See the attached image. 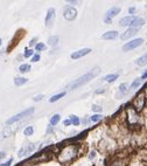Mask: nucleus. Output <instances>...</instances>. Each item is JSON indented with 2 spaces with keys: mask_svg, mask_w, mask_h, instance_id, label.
<instances>
[{
  "mask_svg": "<svg viewBox=\"0 0 147 166\" xmlns=\"http://www.w3.org/2000/svg\"><path fill=\"white\" fill-rule=\"evenodd\" d=\"M100 73V68L99 67H95L94 69H91L89 73H87L85 75H83V76H81L78 79H76V80H74L73 82H70L69 84L67 86L68 90H73V89H77V88H80V87L84 86V84H87L88 82H90V81L92 80L94 77H96L98 74Z\"/></svg>",
  "mask_w": 147,
  "mask_h": 166,
  "instance_id": "obj_1",
  "label": "nucleus"
},
{
  "mask_svg": "<svg viewBox=\"0 0 147 166\" xmlns=\"http://www.w3.org/2000/svg\"><path fill=\"white\" fill-rule=\"evenodd\" d=\"M76 153H77L76 146H68V147H66V149L62 151V153L60 154V160L61 161H69V160H71L75 158Z\"/></svg>",
  "mask_w": 147,
  "mask_h": 166,
  "instance_id": "obj_2",
  "label": "nucleus"
},
{
  "mask_svg": "<svg viewBox=\"0 0 147 166\" xmlns=\"http://www.w3.org/2000/svg\"><path fill=\"white\" fill-rule=\"evenodd\" d=\"M35 111V109L34 108H29V109H27V110H23L22 113H18V115H15V116H13V117H11V118H8V120H6V124H14V123H16V122H19V120H21L22 118H25V117H27V116H29V115H32V113Z\"/></svg>",
  "mask_w": 147,
  "mask_h": 166,
  "instance_id": "obj_3",
  "label": "nucleus"
},
{
  "mask_svg": "<svg viewBox=\"0 0 147 166\" xmlns=\"http://www.w3.org/2000/svg\"><path fill=\"white\" fill-rule=\"evenodd\" d=\"M142 43H144V39H141V38H139V39H134V40L127 42L126 45H124V47H123V50H124V52L132 50V49H134V48L141 46Z\"/></svg>",
  "mask_w": 147,
  "mask_h": 166,
  "instance_id": "obj_4",
  "label": "nucleus"
},
{
  "mask_svg": "<svg viewBox=\"0 0 147 166\" xmlns=\"http://www.w3.org/2000/svg\"><path fill=\"white\" fill-rule=\"evenodd\" d=\"M35 149H36V145H35L34 143H28V144H26L25 146H22L20 150H19L18 156H19L20 158H22V157H26L28 153L33 152Z\"/></svg>",
  "mask_w": 147,
  "mask_h": 166,
  "instance_id": "obj_5",
  "label": "nucleus"
},
{
  "mask_svg": "<svg viewBox=\"0 0 147 166\" xmlns=\"http://www.w3.org/2000/svg\"><path fill=\"white\" fill-rule=\"evenodd\" d=\"M63 17L67 19L68 21L74 20L76 17H77V11L71 6H67L64 8V13H63Z\"/></svg>",
  "mask_w": 147,
  "mask_h": 166,
  "instance_id": "obj_6",
  "label": "nucleus"
},
{
  "mask_svg": "<svg viewBox=\"0 0 147 166\" xmlns=\"http://www.w3.org/2000/svg\"><path fill=\"white\" fill-rule=\"evenodd\" d=\"M20 126L19 125H15L14 127H12V126L8 125V127H6V129H4L1 132H0V139L1 138H6V137H8V136H12L18 129H19Z\"/></svg>",
  "mask_w": 147,
  "mask_h": 166,
  "instance_id": "obj_7",
  "label": "nucleus"
},
{
  "mask_svg": "<svg viewBox=\"0 0 147 166\" xmlns=\"http://www.w3.org/2000/svg\"><path fill=\"white\" fill-rule=\"evenodd\" d=\"M90 52H91V49H90V48H83V49H80V50L74 52V53L70 55V57L74 59V60H77V59H80V57H83V56L88 55Z\"/></svg>",
  "mask_w": 147,
  "mask_h": 166,
  "instance_id": "obj_8",
  "label": "nucleus"
},
{
  "mask_svg": "<svg viewBox=\"0 0 147 166\" xmlns=\"http://www.w3.org/2000/svg\"><path fill=\"white\" fill-rule=\"evenodd\" d=\"M138 28H133V27H131V28H128L126 32H124V33L120 35V39L121 40H126V39H130L131 36H133L135 34L138 33Z\"/></svg>",
  "mask_w": 147,
  "mask_h": 166,
  "instance_id": "obj_9",
  "label": "nucleus"
},
{
  "mask_svg": "<svg viewBox=\"0 0 147 166\" xmlns=\"http://www.w3.org/2000/svg\"><path fill=\"white\" fill-rule=\"evenodd\" d=\"M54 18H55V9L54 8H49L47 12V15H46V20H45L46 21V26L47 27L52 26Z\"/></svg>",
  "mask_w": 147,
  "mask_h": 166,
  "instance_id": "obj_10",
  "label": "nucleus"
},
{
  "mask_svg": "<svg viewBox=\"0 0 147 166\" xmlns=\"http://www.w3.org/2000/svg\"><path fill=\"white\" fill-rule=\"evenodd\" d=\"M134 106H135V109L137 110H141L142 109V106L145 104V97H144V95H139L135 100H134Z\"/></svg>",
  "mask_w": 147,
  "mask_h": 166,
  "instance_id": "obj_11",
  "label": "nucleus"
},
{
  "mask_svg": "<svg viewBox=\"0 0 147 166\" xmlns=\"http://www.w3.org/2000/svg\"><path fill=\"white\" fill-rule=\"evenodd\" d=\"M119 12H120V8H119V7H112L111 9H109V11L106 12V14H105V18L111 20V19H112L113 17H116V15L119 13Z\"/></svg>",
  "mask_w": 147,
  "mask_h": 166,
  "instance_id": "obj_12",
  "label": "nucleus"
},
{
  "mask_svg": "<svg viewBox=\"0 0 147 166\" xmlns=\"http://www.w3.org/2000/svg\"><path fill=\"white\" fill-rule=\"evenodd\" d=\"M118 36V33L116 31H110V32H106L105 34L102 35V39L103 40H113Z\"/></svg>",
  "mask_w": 147,
  "mask_h": 166,
  "instance_id": "obj_13",
  "label": "nucleus"
},
{
  "mask_svg": "<svg viewBox=\"0 0 147 166\" xmlns=\"http://www.w3.org/2000/svg\"><path fill=\"white\" fill-rule=\"evenodd\" d=\"M144 25H145V20H144L142 18L135 17V18H134V20L132 21V24H131V27H133V28H138V27L144 26Z\"/></svg>",
  "mask_w": 147,
  "mask_h": 166,
  "instance_id": "obj_14",
  "label": "nucleus"
},
{
  "mask_svg": "<svg viewBox=\"0 0 147 166\" xmlns=\"http://www.w3.org/2000/svg\"><path fill=\"white\" fill-rule=\"evenodd\" d=\"M134 18L135 17H125V18H123L119 21V24H120V26H131V24L134 20Z\"/></svg>",
  "mask_w": 147,
  "mask_h": 166,
  "instance_id": "obj_15",
  "label": "nucleus"
},
{
  "mask_svg": "<svg viewBox=\"0 0 147 166\" xmlns=\"http://www.w3.org/2000/svg\"><path fill=\"white\" fill-rule=\"evenodd\" d=\"M135 63H137L138 66H145V65H147V53L144 54L142 56H140L138 60L135 61Z\"/></svg>",
  "mask_w": 147,
  "mask_h": 166,
  "instance_id": "obj_16",
  "label": "nucleus"
},
{
  "mask_svg": "<svg viewBox=\"0 0 147 166\" xmlns=\"http://www.w3.org/2000/svg\"><path fill=\"white\" fill-rule=\"evenodd\" d=\"M25 83H27V79H25V77H15L14 79V84L18 87L22 86V84H25Z\"/></svg>",
  "mask_w": 147,
  "mask_h": 166,
  "instance_id": "obj_17",
  "label": "nucleus"
},
{
  "mask_svg": "<svg viewBox=\"0 0 147 166\" xmlns=\"http://www.w3.org/2000/svg\"><path fill=\"white\" fill-rule=\"evenodd\" d=\"M117 79H118V74H110V75H106L104 77V80L106 81V82H113Z\"/></svg>",
  "mask_w": 147,
  "mask_h": 166,
  "instance_id": "obj_18",
  "label": "nucleus"
},
{
  "mask_svg": "<svg viewBox=\"0 0 147 166\" xmlns=\"http://www.w3.org/2000/svg\"><path fill=\"white\" fill-rule=\"evenodd\" d=\"M64 95H66V93H60V94H57V95H54L53 97H50L49 102H50V103H54V102H56V101L61 100V98H62Z\"/></svg>",
  "mask_w": 147,
  "mask_h": 166,
  "instance_id": "obj_19",
  "label": "nucleus"
},
{
  "mask_svg": "<svg viewBox=\"0 0 147 166\" xmlns=\"http://www.w3.org/2000/svg\"><path fill=\"white\" fill-rule=\"evenodd\" d=\"M60 118H61V116L60 115H54L53 117L50 118V125H56L59 122H60Z\"/></svg>",
  "mask_w": 147,
  "mask_h": 166,
  "instance_id": "obj_20",
  "label": "nucleus"
},
{
  "mask_svg": "<svg viewBox=\"0 0 147 166\" xmlns=\"http://www.w3.org/2000/svg\"><path fill=\"white\" fill-rule=\"evenodd\" d=\"M57 42H59V36H50L49 38V40H48V43L50 45V46H56L57 45Z\"/></svg>",
  "mask_w": 147,
  "mask_h": 166,
  "instance_id": "obj_21",
  "label": "nucleus"
},
{
  "mask_svg": "<svg viewBox=\"0 0 147 166\" xmlns=\"http://www.w3.org/2000/svg\"><path fill=\"white\" fill-rule=\"evenodd\" d=\"M23 133H25V136H32L34 133V127L33 126H27L26 129H25V131H23Z\"/></svg>",
  "mask_w": 147,
  "mask_h": 166,
  "instance_id": "obj_22",
  "label": "nucleus"
},
{
  "mask_svg": "<svg viewBox=\"0 0 147 166\" xmlns=\"http://www.w3.org/2000/svg\"><path fill=\"white\" fill-rule=\"evenodd\" d=\"M70 122H71V124H74V125H78V124H80L78 117L75 116V115H71V116H70Z\"/></svg>",
  "mask_w": 147,
  "mask_h": 166,
  "instance_id": "obj_23",
  "label": "nucleus"
},
{
  "mask_svg": "<svg viewBox=\"0 0 147 166\" xmlns=\"http://www.w3.org/2000/svg\"><path fill=\"white\" fill-rule=\"evenodd\" d=\"M140 84H141V79H137V80H134L133 83L131 84V89H137Z\"/></svg>",
  "mask_w": 147,
  "mask_h": 166,
  "instance_id": "obj_24",
  "label": "nucleus"
},
{
  "mask_svg": "<svg viewBox=\"0 0 147 166\" xmlns=\"http://www.w3.org/2000/svg\"><path fill=\"white\" fill-rule=\"evenodd\" d=\"M29 69H30V66H29V65H22V66H20V68H19L20 73H27V72H29Z\"/></svg>",
  "mask_w": 147,
  "mask_h": 166,
  "instance_id": "obj_25",
  "label": "nucleus"
},
{
  "mask_svg": "<svg viewBox=\"0 0 147 166\" xmlns=\"http://www.w3.org/2000/svg\"><path fill=\"white\" fill-rule=\"evenodd\" d=\"M35 48H36V50L42 52V50H46V45H45V43H38Z\"/></svg>",
  "mask_w": 147,
  "mask_h": 166,
  "instance_id": "obj_26",
  "label": "nucleus"
},
{
  "mask_svg": "<svg viewBox=\"0 0 147 166\" xmlns=\"http://www.w3.org/2000/svg\"><path fill=\"white\" fill-rule=\"evenodd\" d=\"M91 122H94V123H96V122H99L100 120H102V116L100 115H94V116H91Z\"/></svg>",
  "mask_w": 147,
  "mask_h": 166,
  "instance_id": "obj_27",
  "label": "nucleus"
},
{
  "mask_svg": "<svg viewBox=\"0 0 147 166\" xmlns=\"http://www.w3.org/2000/svg\"><path fill=\"white\" fill-rule=\"evenodd\" d=\"M119 90H120L121 94H125L127 91V84L126 83H123V84H120V87H119Z\"/></svg>",
  "mask_w": 147,
  "mask_h": 166,
  "instance_id": "obj_28",
  "label": "nucleus"
},
{
  "mask_svg": "<svg viewBox=\"0 0 147 166\" xmlns=\"http://www.w3.org/2000/svg\"><path fill=\"white\" fill-rule=\"evenodd\" d=\"M32 55H33V50H32V49H26V52L23 54L25 57H29V56H32Z\"/></svg>",
  "mask_w": 147,
  "mask_h": 166,
  "instance_id": "obj_29",
  "label": "nucleus"
},
{
  "mask_svg": "<svg viewBox=\"0 0 147 166\" xmlns=\"http://www.w3.org/2000/svg\"><path fill=\"white\" fill-rule=\"evenodd\" d=\"M92 110H94V111H96V113H98V111H102V106L94 105V106H92Z\"/></svg>",
  "mask_w": 147,
  "mask_h": 166,
  "instance_id": "obj_30",
  "label": "nucleus"
},
{
  "mask_svg": "<svg viewBox=\"0 0 147 166\" xmlns=\"http://www.w3.org/2000/svg\"><path fill=\"white\" fill-rule=\"evenodd\" d=\"M12 161H13V159L11 158V159L8 160V161H6V163H4V164H0V166H11V164H12Z\"/></svg>",
  "mask_w": 147,
  "mask_h": 166,
  "instance_id": "obj_31",
  "label": "nucleus"
},
{
  "mask_svg": "<svg viewBox=\"0 0 147 166\" xmlns=\"http://www.w3.org/2000/svg\"><path fill=\"white\" fill-rule=\"evenodd\" d=\"M39 60H40V55H38V54H36V55H34V56H33L32 62H38Z\"/></svg>",
  "mask_w": 147,
  "mask_h": 166,
  "instance_id": "obj_32",
  "label": "nucleus"
},
{
  "mask_svg": "<svg viewBox=\"0 0 147 166\" xmlns=\"http://www.w3.org/2000/svg\"><path fill=\"white\" fill-rule=\"evenodd\" d=\"M42 98H43V95H36V96L34 97L33 100L34 101H41Z\"/></svg>",
  "mask_w": 147,
  "mask_h": 166,
  "instance_id": "obj_33",
  "label": "nucleus"
},
{
  "mask_svg": "<svg viewBox=\"0 0 147 166\" xmlns=\"http://www.w3.org/2000/svg\"><path fill=\"white\" fill-rule=\"evenodd\" d=\"M70 124H71V122H70V120H64V122H63V125H66V126L70 125Z\"/></svg>",
  "mask_w": 147,
  "mask_h": 166,
  "instance_id": "obj_34",
  "label": "nucleus"
},
{
  "mask_svg": "<svg viewBox=\"0 0 147 166\" xmlns=\"http://www.w3.org/2000/svg\"><path fill=\"white\" fill-rule=\"evenodd\" d=\"M140 79H141V80H146V79H147V70L144 74H142V76H141Z\"/></svg>",
  "mask_w": 147,
  "mask_h": 166,
  "instance_id": "obj_35",
  "label": "nucleus"
},
{
  "mask_svg": "<svg viewBox=\"0 0 147 166\" xmlns=\"http://www.w3.org/2000/svg\"><path fill=\"white\" fill-rule=\"evenodd\" d=\"M95 156H96V152H95V151H92V152H91V154L89 156V158H90V159H92V158H95Z\"/></svg>",
  "mask_w": 147,
  "mask_h": 166,
  "instance_id": "obj_36",
  "label": "nucleus"
},
{
  "mask_svg": "<svg viewBox=\"0 0 147 166\" xmlns=\"http://www.w3.org/2000/svg\"><path fill=\"white\" fill-rule=\"evenodd\" d=\"M5 156H6V153L5 152H0V159H2Z\"/></svg>",
  "mask_w": 147,
  "mask_h": 166,
  "instance_id": "obj_37",
  "label": "nucleus"
},
{
  "mask_svg": "<svg viewBox=\"0 0 147 166\" xmlns=\"http://www.w3.org/2000/svg\"><path fill=\"white\" fill-rule=\"evenodd\" d=\"M104 91H105V90H104V89H98V90H96V93H97V94L104 93Z\"/></svg>",
  "mask_w": 147,
  "mask_h": 166,
  "instance_id": "obj_38",
  "label": "nucleus"
},
{
  "mask_svg": "<svg viewBox=\"0 0 147 166\" xmlns=\"http://www.w3.org/2000/svg\"><path fill=\"white\" fill-rule=\"evenodd\" d=\"M35 41H36V39L34 38L33 40H32V41H30V42H29V45H30V46H32V45H34V43H35Z\"/></svg>",
  "mask_w": 147,
  "mask_h": 166,
  "instance_id": "obj_39",
  "label": "nucleus"
},
{
  "mask_svg": "<svg viewBox=\"0 0 147 166\" xmlns=\"http://www.w3.org/2000/svg\"><path fill=\"white\" fill-rule=\"evenodd\" d=\"M134 9H135L134 7H131V8H130V13H133V12H134Z\"/></svg>",
  "mask_w": 147,
  "mask_h": 166,
  "instance_id": "obj_40",
  "label": "nucleus"
},
{
  "mask_svg": "<svg viewBox=\"0 0 147 166\" xmlns=\"http://www.w3.org/2000/svg\"><path fill=\"white\" fill-rule=\"evenodd\" d=\"M105 22H106V24H110V22H111V20H110V19H106V18H105Z\"/></svg>",
  "mask_w": 147,
  "mask_h": 166,
  "instance_id": "obj_41",
  "label": "nucleus"
},
{
  "mask_svg": "<svg viewBox=\"0 0 147 166\" xmlns=\"http://www.w3.org/2000/svg\"><path fill=\"white\" fill-rule=\"evenodd\" d=\"M2 54H4V52H0V57L2 56Z\"/></svg>",
  "mask_w": 147,
  "mask_h": 166,
  "instance_id": "obj_42",
  "label": "nucleus"
},
{
  "mask_svg": "<svg viewBox=\"0 0 147 166\" xmlns=\"http://www.w3.org/2000/svg\"><path fill=\"white\" fill-rule=\"evenodd\" d=\"M1 43H2V40H1V39H0V46H1Z\"/></svg>",
  "mask_w": 147,
  "mask_h": 166,
  "instance_id": "obj_43",
  "label": "nucleus"
},
{
  "mask_svg": "<svg viewBox=\"0 0 147 166\" xmlns=\"http://www.w3.org/2000/svg\"><path fill=\"white\" fill-rule=\"evenodd\" d=\"M146 94H147V90H146Z\"/></svg>",
  "mask_w": 147,
  "mask_h": 166,
  "instance_id": "obj_44",
  "label": "nucleus"
}]
</instances>
